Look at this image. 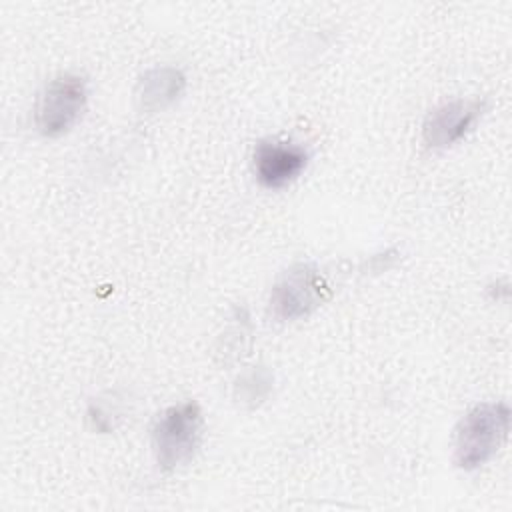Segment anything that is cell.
I'll list each match as a JSON object with an SVG mask.
<instances>
[{
  "mask_svg": "<svg viewBox=\"0 0 512 512\" xmlns=\"http://www.w3.org/2000/svg\"><path fill=\"white\" fill-rule=\"evenodd\" d=\"M308 162L304 148L288 142L262 140L254 148L256 178L266 188H282L290 184Z\"/></svg>",
  "mask_w": 512,
  "mask_h": 512,
  "instance_id": "obj_6",
  "label": "cell"
},
{
  "mask_svg": "<svg viewBox=\"0 0 512 512\" xmlns=\"http://www.w3.org/2000/svg\"><path fill=\"white\" fill-rule=\"evenodd\" d=\"M484 110L480 100H452L434 108L422 126L424 142L430 148L442 150L466 136Z\"/></svg>",
  "mask_w": 512,
  "mask_h": 512,
  "instance_id": "obj_5",
  "label": "cell"
},
{
  "mask_svg": "<svg viewBox=\"0 0 512 512\" xmlns=\"http://www.w3.org/2000/svg\"><path fill=\"white\" fill-rule=\"evenodd\" d=\"M270 384H272L270 372L264 370V368H254L252 372L244 374L238 380V384H236V398H240L242 404L256 406V404H260L268 396Z\"/></svg>",
  "mask_w": 512,
  "mask_h": 512,
  "instance_id": "obj_8",
  "label": "cell"
},
{
  "mask_svg": "<svg viewBox=\"0 0 512 512\" xmlns=\"http://www.w3.org/2000/svg\"><path fill=\"white\" fill-rule=\"evenodd\" d=\"M202 412L192 400L170 406L160 414L152 430L154 454L162 470H174L186 464L200 442Z\"/></svg>",
  "mask_w": 512,
  "mask_h": 512,
  "instance_id": "obj_2",
  "label": "cell"
},
{
  "mask_svg": "<svg viewBox=\"0 0 512 512\" xmlns=\"http://www.w3.org/2000/svg\"><path fill=\"white\" fill-rule=\"evenodd\" d=\"M86 104V80L76 74L54 78L36 106V126L44 136H60L70 130Z\"/></svg>",
  "mask_w": 512,
  "mask_h": 512,
  "instance_id": "obj_4",
  "label": "cell"
},
{
  "mask_svg": "<svg viewBox=\"0 0 512 512\" xmlns=\"http://www.w3.org/2000/svg\"><path fill=\"white\" fill-rule=\"evenodd\" d=\"M510 430V408L504 402L474 406L458 424L454 462L458 468L474 470L486 464L504 444Z\"/></svg>",
  "mask_w": 512,
  "mask_h": 512,
  "instance_id": "obj_1",
  "label": "cell"
},
{
  "mask_svg": "<svg viewBox=\"0 0 512 512\" xmlns=\"http://www.w3.org/2000/svg\"><path fill=\"white\" fill-rule=\"evenodd\" d=\"M184 74L172 66L148 70L138 82V102L144 110L156 112L172 104L184 90Z\"/></svg>",
  "mask_w": 512,
  "mask_h": 512,
  "instance_id": "obj_7",
  "label": "cell"
},
{
  "mask_svg": "<svg viewBox=\"0 0 512 512\" xmlns=\"http://www.w3.org/2000/svg\"><path fill=\"white\" fill-rule=\"evenodd\" d=\"M330 294L324 276L312 264L288 268L270 292V314L280 320H300L310 316Z\"/></svg>",
  "mask_w": 512,
  "mask_h": 512,
  "instance_id": "obj_3",
  "label": "cell"
}]
</instances>
